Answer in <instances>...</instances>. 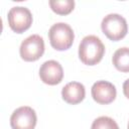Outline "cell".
Instances as JSON below:
<instances>
[{
	"label": "cell",
	"mask_w": 129,
	"mask_h": 129,
	"mask_svg": "<svg viewBox=\"0 0 129 129\" xmlns=\"http://www.w3.org/2000/svg\"><path fill=\"white\" fill-rule=\"evenodd\" d=\"M105 53V45L96 35L85 36L79 45V57L87 66H95L101 61Z\"/></svg>",
	"instance_id": "cell-1"
},
{
	"label": "cell",
	"mask_w": 129,
	"mask_h": 129,
	"mask_svg": "<svg viewBox=\"0 0 129 129\" xmlns=\"http://www.w3.org/2000/svg\"><path fill=\"white\" fill-rule=\"evenodd\" d=\"M50 45L56 50H67L74 42L75 34L72 27L64 22L53 24L48 31Z\"/></svg>",
	"instance_id": "cell-2"
},
{
	"label": "cell",
	"mask_w": 129,
	"mask_h": 129,
	"mask_svg": "<svg viewBox=\"0 0 129 129\" xmlns=\"http://www.w3.org/2000/svg\"><path fill=\"white\" fill-rule=\"evenodd\" d=\"M101 28L103 33L113 41L124 38L128 32L126 19L117 13H110L105 16L102 20Z\"/></svg>",
	"instance_id": "cell-3"
},
{
	"label": "cell",
	"mask_w": 129,
	"mask_h": 129,
	"mask_svg": "<svg viewBox=\"0 0 129 129\" xmlns=\"http://www.w3.org/2000/svg\"><path fill=\"white\" fill-rule=\"evenodd\" d=\"M44 52L43 38L38 34H32L26 37L20 45L19 53L25 61H35L39 59Z\"/></svg>",
	"instance_id": "cell-4"
},
{
	"label": "cell",
	"mask_w": 129,
	"mask_h": 129,
	"mask_svg": "<svg viewBox=\"0 0 129 129\" xmlns=\"http://www.w3.org/2000/svg\"><path fill=\"white\" fill-rule=\"evenodd\" d=\"M7 20L10 28L16 33H22L32 24V14L26 7H12L7 14Z\"/></svg>",
	"instance_id": "cell-5"
},
{
	"label": "cell",
	"mask_w": 129,
	"mask_h": 129,
	"mask_svg": "<svg viewBox=\"0 0 129 129\" xmlns=\"http://www.w3.org/2000/svg\"><path fill=\"white\" fill-rule=\"evenodd\" d=\"M37 122L35 111L28 106H22L13 111L10 117L12 129H34Z\"/></svg>",
	"instance_id": "cell-6"
},
{
	"label": "cell",
	"mask_w": 129,
	"mask_h": 129,
	"mask_svg": "<svg viewBox=\"0 0 129 129\" xmlns=\"http://www.w3.org/2000/svg\"><path fill=\"white\" fill-rule=\"evenodd\" d=\"M40 80L50 86L59 84L63 78V70L61 64L53 59L44 61L39 69Z\"/></svg>",
	"instance_id": "cell-7"
},
{
	"label": "cell",
	"mask_w": 129,
	"mask_h": 129,
	"mask_svg": "<svg viewBox=\"0 0 129 129\" xmlns=\"http://www.w3.org/2000/svg\"><path fill=\"white\" fill-rule=\"evenodd\" d=\"M91 94L95 102L102 105H107L115 100L117 91L112 83L107 81H98L93 85Z\"/></svg>",
	"instance_id": "cell-8"
},
{
	"label": "cell",
	"mask_w": 129,
	"mask_h": 129,
	"mask_svg": "<svg viewBox=\"0 0 129 129\" xmlns=\"http://www.w3.org/2000/svg\"><path fill=\"white\" fill-rule=\"evenodd\" d=\"M86 96L85 86L79 82L68 83L61 90V97L68 104L76 105L81 103Z\"/></svg>",
	"instance_id": "cell-9"
},
{
	"label": "cell",
	"mask_w": 129,
	"mask_h": 129,
	"mask_svg": "<svg viewBox=\"0 0 129 129\" xmlns=\"http://www.w3.org/2000/svg\"><path fill=\"white\" fill-rule=\"evenodd\" d=\"M112 61L118 71L129 73V47L118 48L113 54Z\"/></svg>",
	"instance_id": "cell-10"
},
{
	"label": "cell",
	"mask_w": 129,
	"mask_h": 129,
	"mask_svg": "<svg viewBox=\"0 0 129 129\" xmlns=\"http://www.w3.org/2000/svg\"><path fill=\"white\" fill-rule=\"evenodd\" d=\"M49 6L53 12L59 15H67L74 10V0H50Z\"/></svg>",
	"instance_id": "cell-11"
},
{
	"label": "cell",
	"mask_w": 129,
	"mask_h": 129,
	"mask_svg": "<svg viewBox=\"0 0 129 129\" xmlns=\"http://www.w3.org/2000/svg\"><path fill=\"white\" fill-rule=\"evenodd\" d=\"M91 129H119V126L112 118L101 116L93 121Z\"/></svg>",
	"instance_id": "cell-12"
},
{
	"label": "cell",
	"mask_w": 129,
	"mask_h": 129,
	"mask_svg": "<svg viewBox=\"0 0 129 129\" xmlns=\"http://www.w3.org/2000/svg\"><path fill=\"white\" fill-rule=\"evenodd\" d=\"M123 93H124L125 97L129 99V79L126 80L123 84Z\"/></svg>",
	"instance_id": "cell-13"
},
{
	"label": "cell",
	"mask_w": 129,
	"mask_h": 129,
	"mask_svg": "<svg viewBox=\"0 0 129 129\" xmlns=\"http://www.w3.org/2000/svg\"><path fill=\"white\" fill-rule=\"evenodd\" d=\"M128 129H129V122H128Z\"/></svg>",
	"instance_id": "cell-14"
}]
</instances>
